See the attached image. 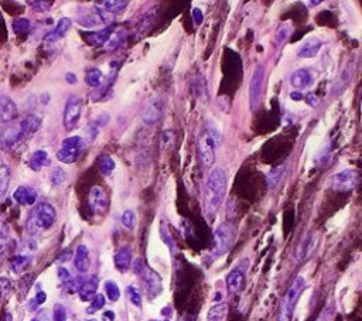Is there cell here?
<instances>
[{"label":"cell","mask_w":362,"mask_h":321,"mask_svg":"<svg viewBox=\"0 0 362 321\" xmlns=\"http://www.w3.org/2000/svg\"><path fill=\"white\" fill-rule=\"evenodd\" d=\"M98 277L96 276H91L88 277L82 286L79 287L78 290V294L82 301H92L93 298L96 297V290H98Z\"/></svg>","instance_id":"obj_18"},{"label":"cell","mask_w":362,"mask_h":321,"mask_svg":"<svg viewBox=\"0 0 362 321\" xmlns=\"http://www.w3.org/2000/svg\"><path fill=\"white\" fill-rule=\"evenodd\" d=\"M105 315H106L108 318H110V320H115V314L112 313V311H106V313H105Z\"/></svg>","instance_id":"obj_54"},{"label":"cell","mask_w":362,"mask_h":321,"mask_svg":"<svg viewBox=\"0 0 362 321\" xmlns=\"http://www.w3.org/2000/svg\"><path fill=\"white\" fill-rule=\"evenodd\" d=\"M122 224L128 230H135V227H136V215H135V212L132 209H128V211H125L124 214H122Z\"/></svg>","instance_id":"obj_39"},{"label":"cell","mask_w":362,"mask_h":321,"mask_svg":"<svg viewBox=\"0 0 362 321\" xmlns=\"http://www.w3.org/2000/svg\"><path fill=\"white\" fill-rule=\"evenodd\" d=\"M103 306H105V296H103V294H96V297L91 301L89 308H86V313L88 314L96 313V311L100 310Z\"/></svg>","instance_id":"obj_40"},{"label":"cell","mask_w":362,"mask_h":321,"mask_svg":"<svg viewBox=\"0 0 362 321\" xmlns=\"http://www.w3.org/2000/svg\"><path fill=\"white\" fill-rule=\"evenodd\" d=\"M286 173V166L282 164V166H278V167L272 168L269 171V174L266 176V184H268V188L273 190L276 185H278L282 180H283V176Z\"/></svg>","instance_id":"obj_27"},{"label":"cell","mask_w":362,"mask_h":321,"mask_svg":"<svg viewBox=\"0 0 362 321\" xmlns=\"http://www.w3.org/2000/svg\"><path fill=\"white\" fill-rule=\"evenodd\" d=\"M235 238V228L229 222L221 224L214 232L212 245H211V253L214 258H221L222 255L231 249Z\"/></svg>","instance_id":"obj_6"},{"label":"cell","mask_w":362,"mask_h":321,"mask_svg":"<svg viewBox=\"0 0 362 321\" xmlns=\"http://www.w3.org/2000/svg\"><path fill=\"white\" fill-rule=\"evenodd\" d=\"M31 258L27 255H16L15 258L12 259V270L15 273H22L24 269L29 266Z\"/></svg>","instance_id":"obj_33"},{"label":"cell","mask_w":362,"mask_h":321,"mask_svg":"<svg viewBox=\"0 0 362 321\" xmlns=\"http://www.w3.org/2000/svg\"><path fill=\"white\" fill-rule=\"evenodd\" d=\"M115 265L119 272H126L132 265V249L131 246L125 245L117 249L115 253Z\"/></svg>","instance_id":"obj_22"},{"label":"cell","mask_w":362,"mask_h":321,"mask_svg":"<svg viewBox=\"0 0 362 321\" xmlns=\"http://www.w3.org/2000/svg\"><path fill=\"white\" fill-rule=\"evenodd\" d=\"M81 99L72 95L68 98L67 103H65V109H64V126L67 130H72L77 128L78 121L81 118Z\"/></svg>","instance_id":"obj_10"},{"label":"cell","mask_w":362,"mask_h":321,"mask_svg":"<svg viewBox=\"0 0 362 321\" xmlns=\"http://www.w3.org/2000/svg\"><path fill=\"white\" fill-rule=\"evenodd\" d=\"M193 19H194V23H195V26H200V24L202 23L204 15H202V12H201L200 9H194V10H193Z\"/></svg>","instance_id":"obj_47"},{"label":"cell","mask_w":362,"mask_h":321,"mask_svg":"<svg viewBox=\"0 0 362 321\" xmlns=\"http://www.w3.org/2000/svg\"><path fill=\"white\" fill-rule=\"evenodd\" d=\"M71 29V19L68 17H62L60 19V22L57 23L54 30H51L50 33L46 34V43L47 44H53V43H57L68 33V30Z\"/></svg>","instance_id":"obj_15"},{"label":"cell","mask_w":362,"mask_h":321,"mask_svg":"<svg viewBox=\"0 0 362 321\" xmlns=\"http://www.w3.org/2000/svg\"><path fill=\"white\" fill-rule=\"evenodd\" d=\"M263 78H265V67L263 65H256L254 69L252 78L249 81V106L252 111H256L261 105V96H262Z\"/></svg>","instance_id":"obj_8"},{"label":"cell","mask_w":362,"mask_h":321,"mask_svg":"<svg viewBox=\"0 0 362 321\" xmlns=\"http://www.w3.org/2000/svg\"><path fill=\"white\" fill-rule=\"evenodd\" d=\"M228 313V306L225 303L214 306L208 313V321H222Z\"/></svg>","instance_id":"obj_34"},{"label":"cell","mask_w":362,"mask_h":321,"mask_svg":"<svg viewBox=\"0 0 362 321\" xmlns=\"http://www.w3.org/2000/svg\"><path fill=\"white\" fill-rule=\"evenodd\" d=\"M316 244L317 239L314 235H308L307 238H304V241L301 242L299 249H297V260L307 259L308 256L313 253V251H314Z\"/></svg>","instance_id":"obj_25"},{"label":"cell","mask_w":362,"mask_h":321,"mask_svg":"<svg viewBox=\"0 0 362 321\" xmlns=\"http://www.w3.org/2000/svg\"><path fill=\"white\" fill-rule=\"evenodd\" d=\"M98 167H99L100 173L102 174H105V176H109L113 170H115L116 164H115V160L108 156V154H102L98 157Z\"/></svg>","instance_id":"obj_30"},{"label":"cell","mask_w":362,"mask_h":321,"mask_svg":"<svg viewBox=\"0 0 362 321\" xmlns=\"http://www.w3.org/2000/svg\"><path fill=\"white\" fill-rule=\"evenodd\" d=\"M244 282H245V275L244 270L240 268H235L233 270L229 272V275L226 276V287L231 294L239 293L240 289L244 287Z\"/></svg>","instance_id":"obj_19"},{"label":"cell","mask_w":362,"mask_h":321,"mask_svg":"<svg viewBox=\"0 0 362 321\" xmlns=\"http://www.w3.org/2000/svg\"><path fill=\"white\" fill-rule=\"evenodd\" d=\"M355 72H356V61H355V57H352V58L345 64V67L342 68V71L339 72V75L338 78H337V81H335V85H334V89H332V91L335 92V93L342 91V89L351 82V79L354 78Z\"/></svg>","instance_id":"obj_13"},{"label":"cell","mask_w":362,"mask_h":321,"mask_svg":"<svg viewBox=\"0 0 362 321\" xmlns=\"http://www.w3.org/2000/svg\"><path fill=\"white\" fill-rule=\"evenodd\" d=\"M290 84H292V86H294L296 89H303V88L310 86V85L313 84V75H311L310 69L307 68L296 69V71L292 74Z\"/></svg>","instance_id":"obj_20"},{"label":"cell","mask_w":362,"mask_h":321,"mask_svg":"<svg viewBox=\"0 0 362 321\" xmlns=\"http://www.w3.org/2000/svg\"><path fill=\"white\" fill-rule=\"evenodd\" d=\"M74 266L79 273H85L89 269V251L85 245H79L74 256Z\"/></svg>","instance_id":"obj_23"},{"label":"cell","mask_w":362,"mask_h":321,"mask_svg":"<svg viewBox=\"0 0 362 321\" xmlns=\"http://www.w3.org/2000/svg\"><path fill=\"white\" fill-rule=\"evenodd\" d=\"M6 321H13V318H12V314L10 313H6Z\"/></svg>","instance_id":"obj_55"},{"label":"cell","mask_w":362,"mask_h":321,"mask_svg":"<svg viewBox=\"0 0 362 321\" xmlns=\"http://www.w3.org/2000/svg\"><path fill=\"white\" fill-rule=\"evenodd\" d=\"M70 256H71L70 251H65V253H64V255H62V258H60V259H58V260H60V262H62V260L70 259Z\"/></svg>","instance_id":"obj_53"},{"label":"cell","mask_w":362,"mask_h":321,"mask_svg":"<svg viewBox=\"0 0 362 321\" xmlns=\"http://www.w3.org/2000/svg\"><path fill=\"white\" fill-rule=\"evenodd\" d=\"M317 5H320V2H310V6H317Z\"/></svg>","instance_id":"obj_56"},{"label":"cell","mask_w":362,"mask_h":321,"mask_svg":"<svg viewBox=\"0 0 362 321\" xmlns=\"http://www.w3.org/2000/svg\"><path fill=\"white\" fill-rule=\"evenodd\" d=\"M128 294H129V298H131L132 304H135L136 307H142V296H140V293L138 289H135V287L129 286V287H128Z\"/></svg>","instance_id":"obj_42"},{"label":"cell","mask_w":362,"mask_h":321,"mask_svg":"<svg viewBox=\"0 0 362 321\" xmlns=\"http://www.w3.org/2000/svg\"><path fill=\"white\" fill-rule=\"evenodd\" d=\"M67 178H68L67 173L60 167L54 168V170L51 171V174H50V180H51L53 185H61L62 183L67 181Z\"/></svg>","instance_id":"obj_38"},{"label":"cell","mask_w":362,"mask_h":321,"mask_svg":"<svg viewBox=\"0 0 362 321\" xmlns=\"http://www.w3.org/2000/svg\"><path fill=\"white\" fill-rule=\"evenodd\" d=\"M317 321H332V308L331 307H325L323 310V313L320 314V317L317 318Z\"/></svg>","instance_id":"obj_45"},{"label":"cell","mask_w":362,"mask_h":321,"mask_svg":"<svg viewBox=\"0 0 362 321\" xmlns=\"http://www.w3.org/2000/svg\"><path fill=\"white\" fill-rule=\"evenodd\" d=\"M30 5L33 6V10H34V12L43 13V12H47V10H50V8L53 6V2L36 0V2H30Z\"/></svg>","instance_id":"obj_41"},{"label":"cell","mask_w":362,"mask_h":321,"mask_svg":"<svg viewBox=\"0 0 362 321\" xmlns=\"http://www.w3.org/2000/svg\"><path fill=\"white\" fill-rule=\"evenodd\" d=\"M88 204H89V208L96 214H103L108 209V194L103 190V187L95 185L91 188L89 197H88Z\"/></svg>","instance_id":"obj_11"},{"label":"cell","mask_w":362,"mask_h":321,"mask_svg":"<svg viewBox=\"0 0 362 321\" xmlns=\"http://www.w3.org/2000/svg\"><path fill=\"white\" fill-rule=\"evenodd\" d=\"M304 287H306L304 277L297 276L293 280L289 290L286 293V296L282 300V304H280V308H279L278 321H292L294 308H296V304H297L299 297H300V294L304 290Z\"/></svg>","instance_id":"obj_5"},{"label":"cell","mask_w":362,"mask_h":321,"mask_svg":"<svg viewBox=\"0 0 362 321\" xmlns=\"http://www.w3.org/2000/svg\"><path fill=\"white\" fill-rule=\"evenodd\" d=\"M9 181H10V170L6 164H3L0 167V197L5 199L6 194H8Z\"/></svg>","instance_id":"obj_32"},{"label":"cell","mask_w":362,"mask_h":321,"mask_svg":"<svg viewBox=\"0 0 362 321\" xmlns=\"http://www.w3.org/2000/svg\"><path fill=\"white\" fill-rule=\"evenodd\" d=\"M135 273H138L140 276L149 297L154 298L162 293V277L159 273H156L154 270L146 266L143 263V260L138 259L135 262Z\"/></svg>","instance_id":"obj_7"},{"label":"cell","mask_w":362,"mask_h":321,"mask_svg":"<svg viewBox=\"0 0 362 321\" xmlns=\"http://www.w3.org/2000/svg\"><path fill=\"white\" fill-rule=\"evenodd\" d=\"M62 147H67V149H71V150H75V152L81 153L82 149H84V140L79 136H71V138L62 140Z\"/></svg>","instance_id":"obj_35"},{"label":"cell","mask_w":362,"mask_h":321,"mask_svg":"<svg viewBox=\"0 0 362 321\" xmlns=\"http://www.w3.org/2000/svg\"><path fill=\"white\" fill-rule=\"evenodd\" d=\"M96 5H99L102 6V9L106 15L109 16H113L115 15H119V13H124L126 8H128V5H129V2H126V0H103V2H99V3H96Z\"/></svg>","instance_id":"obj_24"},{"label":"cell","mask_w":362,"mask_h":321,"mask_svg":"<svg viewBox=\"0 0 362 321\" xmlns=\"http://www.w3.org/2000/svg\"><path fill=\"white\" fill-rule=\"evenodd\" d=\"M17 115V106L13 100L8 98L6 95L2 96L0 99V121L3 125H10L15 121Z\"/></svg>","instance_id":"obj_14"},{"label":"cell","mask_w":362,"mask_h":321,"mask_svg":"<svg viewBox=\"0 0 362 321\" xmlns=\"http://www.w3.org/2000/svg\"><path fill=\"white\" fill-rule=\"evenodd\" d=\"M163 321H169V320H163Z\"/></svg>","instance_id":"obj_58"},{"label":"cell","mask_w":362,"mask_h":321,"mask_svg":"<svg viewBox=\"0 0 362 321\" xmlns=\"http://www.w3.org/2000/svg\"><path fill=\"white\" fill-rule=\"evenodd\" d=\"M163 112H164V102L162 98H154L152 99L146 106L142 111V121L146 125H154L160 118H162Z\"/></svg>","instance_id":"obj_12"},{"label":"cell","mask_w":362,"mask_h":321,"mask_svg":"<svg viewBox=\"0 0 362 321\" xmlns=\"http://www.w3.org/2000/svg\"><path fill=\"white\" fill-rule=\"evenodd\" d=\"M47 163H48V153L46 150H36L34 153L31 154L29 166L33 171H40Z\"/></svg>","instance_id":"obj_26"},{"label":"cell","mask_w":362,"mask_h":321,"mask_svg":"<svg viewBox=\"0 0 362 321\" xmlns=\"http://www.w3.org/2000/svg\"><path fill=\"white\" fill-rule=\"evenodd\" d=\"M287 34H289V30H287V29H282V30H279V33H278V43H279V44H282V43L285 41L286 37H287Z\"/></svg>","instance_id":"obj_50"},{"label":"cell","mask_w":362,"mask_h":321,"mask_svg":"<svg viewBox=\"0 0 362 321\" xmlns=\"http://www.w3.org/2000/svg\"><path fill=\"white\" fill-rule=\"evenodd\" d=\"M82 37L91 46H102L108 43L109 39L112 37V27H106L103 30L98 31H85L82 33Z\"/></svg>","instance_id":"obj_17"},{"label":"cell","mask_w":362,"mask_h":321,"mask_svg":"<svg viewBox=\"0 0 362 321\" xmlns=\"http://www.w3.org/2000/svg\"><path fill=\"white\" fill-rule=\"evenodd\" d=\"M290 96H292V99H294V100H299L303 98V95H301V93H297V92H293Z\"/></svg>","instance_id":"obj_52"},{"label":"cell","mask_w":362,"mask_h":321,"mask_svg":"<svg viewBox=\"0 0 362 321\" xmlns=\"http://www.w3.org/2000/svg\"><path fill=\"white\" fill-rule=\"evenodd\" d=\"M46 300H47L46 293H44V291H39V293H37V296L34 297V300H31V301L34 303V306H40V304H43Z\"/></svg>","instance_id":"obj_48"},{"label":"cell","mask_w":362,"mask_h":321,"mask_svg":"<svg viewBox=\"0 0 362 321\" xmlns=\"http://www.w3.org/2000/svg\"><path fill=\"white\" fill-rule=\"evenodd\" d=\"M65 81H67L68 84H75V82H77V77H75V74L68 72V74L65 75Z\"/></svg>","instance_id":"obj_51"},{"label":"cell","mask_w":362,"mask_h":321,"mask_svg":"<svg viewBox=\"0 0 362 321\" xmlns=\"http://www.w3.org/2000/svg\"><path fill=\"white\" fill-rule=\"evenodd\" d=\"M79 152H75V150H71V149H67V147H61L58 152H57V159L64 163V164H72L78 160L79 157Z\"/></svg>","instance_id":"obj_29"},{"label":"cell","mask_w":362,"mask_h":321,"mask_svg":"<svg viewBox=\"0 0 362 321\" xmlns=\"http://www.w3.org/2000/svg\"><path fill=\"white\" fill-rule=\"evenodd\" d=\"M41 125V118L37 115H27L20 122L10 123L2 132V146L3 149H16L27 138L34 135Z\"/></svg>","instance_id":"obj_1"},{"label":"cell","mask_w":362,"mask_h":321,"mask_svg":"<svg viewBox=\"0 0 362 321\" xmlns=\"http://www.w3.org/2000/svg\"><path fill=\"white\" fill-rule=\"evenodd\" d=\"M54 321H67V311L62 304L54 306Z\"/></svg>","instance_id":"obj_43"},{"label":"cell","mask_w":362,"mask_h":321,"mask_svg":"<svg viewBox=\"0 0 362 321\" xmlns=\"http://www.w3.org/2000/svg\"><path fill=\"white\" fill-rule=\"evenodd\" d=\"M102 81H103V74L98 68H91L85 75V82L92 88H99Z\"/></svg>","instance_id":"obj_31"},{"label":"cell","mask_w":362,"mask_h":321,"mask_svg":"<svg viewBox=\"0 0 362 321\" xmlns=\"http://www.w3.org/2000/svg\"><path fill=\"white\" fill-rule=\"evenodd\" d=\"M109 121V115L108 114H102V115H99L96 119H95V122H93V125L99 129V128H103L106 123H108Z\"/></svg>","instance_id":"obj_46"},{"label":"cell","mask_w":362,"mask_h":321,"mask_svg":"<svg viewBox=\"0 0 362 321\" xmlns=\"http://www.w3.org/2000/svg\"><path fill=\"white\" fill-rule=\"evenodd\" d=\"M31 321H40V320H37V318H34V320H31Z\"/></svg>","instance_id":"obj_57"},{"label":"cell","mask_w":362,"mask_h":321,"mask_svg":"<svg viewBox=\"0 0 362 321\" xmlns=\"http://www.w3.org/2000/svg\"><path fill=\"white\" fill-rule=\"evenodd\" d=\"M12 27H13V31H15L16 34H24V33H27V31L30 30V20L23 19V17L15 19Z\"/></svg>","instance_id":"obj_36"},{"label":"cell","mask_w":362,"mask_h":321,"mask_svg":"<svg viewBox=\"0 0 362 321\" xmlns=\"http://www.w3.org/2000/svg\"><path fill=\"white\" fill-rule=\"evenodd\" d=\"M321 40L317 39V37H311V39H307L301 47L299 48L297 51V55L301 57V58H311V57H316L320 48H321Z\"/></svg>","instance_id":"obj_21"},{"label":"cell","mask_w":362,"mask_h":321,"mask_svg":"<svg viewBox=\"0 0 362 321\" xmlns=\"http://www.w3.org/2000/svg\"><path fill=\"white\" fill-rule=\"evenodd\" d=\"M58 277H60V280H61L62 283H70L71 280H72L71 273L65 268L58 269Z\"/></svg>","instance_id":"obj_44"},{"label":"cell","mask_w":362,"mask_h":321,"mask_svg":"<svg viewBox=\"0 0 362 321\" xmlns=\"http://www.w3.org/2000/svg\"><path fill=\"white\" fill-rule=\"evenodd\" d=\"M219 140H221V138H219L218 130L211 128V126L200 135L197 149H198L201 164L205 168H209L215 163L216 146L219 145Z\"/></svg>","instance_id":"obj_4"},{"label":"cell","mask_w":362,"mask_h":321,"mask_svg":"<svg viewBox=\"0 0 362 321\" xmlns=\"http://www.w3.org/2000/svg\"><path fill=\"white\" fill-rule=\"evenodd\" d=\"M356 183H358V174L351 168L342 170L330 178V187L334 191H351L355 188Z\"/></svg>","instance_id":"obj_9"},{"label":"cell","mask_w":362,"mask_h":321,"mask_svg":"<svg viewBox=\"0 0 362 321\" xmlns=\"http://www.w3.org/2000/svg\"><path fill=\"white\" fill-rule=\"evenodd\" d=\"M193 89L197 95V98H200L202 102H208V88H207V82H205V78H202L201 75H197L193 82Z\"/></svg>","instance_id":"obj_28"},{"label":"cell","mask_w":362,"mask_h":321,"mask_svg":"<svg viewBox=\"0 0 362 321\" xmlns=\"http://www.w3.org/2000/svg\"><path fill=\"white\" fill-rule=\"evenodd\" d=\"M55 218H57V212L54 206L50 202H41L34 206V209L29 215L26 222V230L31 237L39 235L40 232L48 230L54 225Z\"/></svg>","instance_id":"obj_3"},{"label":"cell","mask_w":362,"mask_h":321,"mask_svg":"<svg viewBox=\"0 0 362 321\" xmlns=\"http://www.w3.org/2000/svg\"><path fill=\"white\" fill-rule=\"evenodd\" d=\"M13 198L22 205H34L37 199V190L30 185H22L15 191Z\"/></svg>","instance_id":"obj_16"},{"label":"cell","mask_w":362,"mask_h":321,"mask_svg":"<svg viewBox=\"0 0 362 321\" xmlns=\"http://www.w3.org/2000/svg\"><path fill=\"white\" fill-rule=\"evenodd\" d=\"M0 282H2V294H3V296H6V294H8L9 289H10V282H9L6 277H2V280H0Z\"/></svg>","instance_id":"obj_49"},{"label":"cell","mask_w":362,"mask_h":321,"mask_svg":"<svg viewBox=\"0 0 362 321\" xmlns=\"http://www.w3.org/2000/svg\"><path fill=\"white\" fill-rule=\"evenodd\" d=\"M105 290H106V296L110 301H117L120 297V290H119L117 284L112 280H108L105 283Z\"/></svg>","instance_id":"obj_37"},{"label":"cell","mask_w":362,"mask_h":321,"mask_svg":"<svg viewBox=\"0 0 362 321\" xmlns=\"http://www.w3.org/2000/svg\"><path fill=\"white\" fill-rule=\"evenodd\" d=\"M228 177L222 168L215 167L208 176V181L205 185V205L209 212H216L218 206L221 205L226 194Z\"/></svg>","instance_id":"obj_2"}]
</instances>
